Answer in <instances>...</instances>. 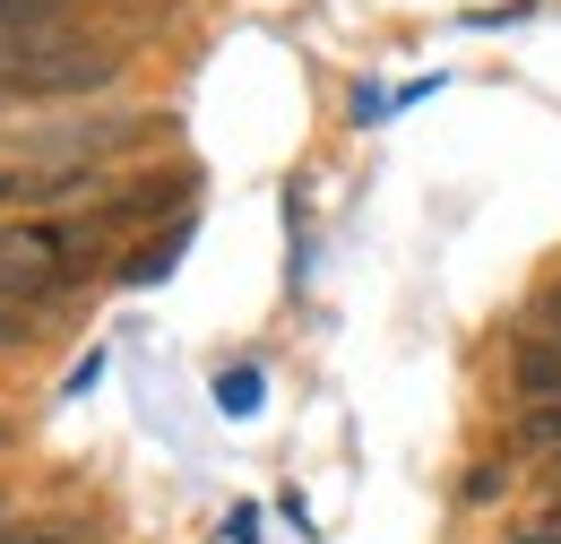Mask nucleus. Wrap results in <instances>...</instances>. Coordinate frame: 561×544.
I'll list each match as a JSON object with an SVG mask.
<instances>
[{
    "label": "nucleus",
    "instance_id": "8",
    "mask_svg": "<svg viewBox=\"0 0 561 544\" xmlns=\"http://www.w3.org/2000/svg\"><path fill=\"white\" fill-rule=\"evenodd\" d=\"M0 544H70L61 528H0Z\"/></svg>",
    "mask_w": 561,
    "mask_h": 544
},
{
    "label": "nucleus",
    "instance_id": "5",
    "mask_svg": "<svg viewBox=\"0 0 561 544\" xmlns=\"http://www.w3.org/2000/svg\"><path fill=\"white\" fill-rule=\"evenodd\" d=\"M44 35H78L70 0H0V44H44Z\"/></svg>",
    "mask_w": 561,
    "mask_h": 544
},
{
    "label": "nucleus",
    "instance_id": "9",
    "mask_svg": "<svg viewBox=\"0 0 561 544\" xmlns=\"http://www.w3.org/2000/svg\"><path fill=\"white\" fill-rule=\"evenodd\" d=\"M510 544H561V519H527V528H518Z\"/></svg>",
    "mask_w": 561,
    "mask_h": 544
},
{
    "label": "nucleus",
    "instance_id": "2",
    "mask_svg": "<svg viewBox=\"0 0 561 544\" xmlns=\"http://www.w3.org/2000/svg\"><path fill=\"white\" fill-rule=\"evenodd\" d=\"M156 131H164L156 113H122V122H53V131H9V147H18L26 165H87V173H104L113 156L147 147Z\"/></svg>",
    "mask_w": 561,
    "mask_h": 544
},
{
    "label": "nucleus",
    "instance_id": "7",
    "mask_svg": "<svg viewBox=\"0 0 561 544\" xmlns=\"http://www.w3.org/2000/svg\"><path fill=\"white\" fill-rule=\"evenodd\" d=\"M251 398H260V381H251V372H233V381H225V415H251Z\"/></svg>",
    "mask_w": 561,
    "mask_h": 544
},
{
    "label": "nucleus",
    "instance_id": "4",
    "mask_svg": "<svg viewBox=\"0 0 561 544\" xmlns=\"http://www.w3.org/2000/svg\"><path fill=\"white\" fill-rule=\"evenodd\" d=\"M95 182H104V173H87V165H26V156H9V165H0V216L78 200V191H95Z\"/></svg>",
    "mask_w": 561,
    "mask_h": 544
},
{
    "label": "nucleus",
    "instance_id": "1",
    "mask_svg": "<svg viewBox=\"0 0 561 544\" xmlns=\"http://www.w3.org/2000/svg\"><path fill=\"white\" fill-rule=\"evenodd\" d=\"M113 251V216H0V303L61 311Z\"/></svg>",
    "mask_w": 561,
    "mask_h": 544
},
{
    "label": "nucleus",
    "instance_id": "6",
    "mask_svg": "<svg viewBox=\"0 0 561 544\" xmlns=\"http://www.w3.org/2000/svg\"><path fill=\"white\" fill-rule=\"evenodd\" d=\"M35 320H44V311H26V303H0V354L35 345Z\"/></svg>",
    "mask_w": 561,
    "mask_h": 544
},
{
    "label": "nucleus",
    "instance_id": "3",
    "mask_svg": "<svg viewBox=\"0 0 561 544\" xmlns=\"http://www.w3.org/2000/svg\"><path fill=\"white\" fill-rule=\"evenodd\" d=\"M510 389L527 398V407H561V285L536 294V311H527V338L510 345Z\"/></svg>",
    "mask_w": 561,
    "mask_h": 544
}]
</instances>
